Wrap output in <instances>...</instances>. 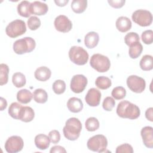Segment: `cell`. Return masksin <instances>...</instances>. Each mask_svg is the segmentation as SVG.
Segmentation results:
<instances>
[{"instance_id":"obj_1","label":"cell","mask_w":153,"mask_h":153,"mask_svg":"<svg viewBox=\"0 0 153 153\" xmlns=\"http://www.w3.org/2000/svg\"><path fill=\"white\" fill-rule=\"evenodd\" d=\"M117 115L123 118L134 120L137 118L140 114L139 108L127 100L120 102L117 108Z\"/></svg>"},{"instance_id":"obj_2","label":"cell","mask_w":153,"mask_h":153,"mask_svg":"<svg viewBox=\"0 0 153 153\" xmlns=\"http://www.w3.org/2000/svg\"><path fill=\"white\" fill-rule=\"evenodd\" d=\"M81 130L82 124L81 121L75 117H72L66 121L63 132L67 139L75 140L79 137Z\"/></svg>"},{"instance_id":"obj_3","label":"cell","mask_w":153,"mask_h":153,"mask_svg":"<svg viewBox=\"0 0 153 153\" xmlns=\"http://www.w3.org/2000/svg\"><path fill=\"white\" fill-rule=\"evenodd\" d=\"M36 47L35 41L31 37H25L16 40L13 44V50L17 54L32 51Z\"/></svg>"},{"instance_id":"obj_4","label":"cell","mask_w":153,"mask_h":153,"mask_svg":"<svg viewBox=\"0 0 153 153\" xmlns=\"http://www.w3.org/2000/svg\"><path fill=\"white\" fill-rule=\"evenodd\" d=\"M69 57L74 63L77 65H84L88 62V54L81 47L72 46L69 51Z\"/></svg>"},{"instance_id":"obj_5","label":"cell","mask_w":153,"mask_h":153,"mask_svg":"<svg viewBox=\"0 0 153 153\" xmlns=\"http://www.w3.org/2000/svg\"><path fill=\"white\" fill-rule=\"evenodd\" d=\"M90 66L99 72L108 71L111 66V62L107 56L100 54H93L90 60Z\"/></svg>"},{"instance_id":"obj_6","label":"cell","mask_w":153,"mask_h":153,"mask_svg":"<svg viewBox=\"0 0 153 153\" xmlns=\"http://www.w3.org/2000/svg\"><path fill=\"white\" fill-rule=\"evenodd\" d=\"M88 149L97 152L105 151L108 146L106 137L103 134H97L90 137L87 143Z\"/></svg>"},{"instance_id":"obj_7","label":"cell","mask_w":153,"mask_h":153,"mask_svg":"<svg viewBox=\"0 0 153 153\" xmlns=\"http://www.w3.org/2000/svg\"><path fill=\"white\" fill-rule=\"evenodd\" d=\"M26 31L25 22L22 20L17 19L10 22L5 28L7 35L10 38H14L25 33Z\"/></svg>"},{"instance_id":"obj_8","label":"cell","mask_w":153,"mask_h":153,"mask_svg":"<svg viewBox=\"0 0 153 153\" xmlns=\"http://www.w3.org/2000/svg\"><path fill=\"white\" fill-rule=\"evenodd\" d=\"M133 21L140 26L145 27L151 25L152 22L151 13L146 10H136L131 16Z\"/></svg>"},{"instance_id":"obj_9","label":"cell","mask_w":153,"mask_h":153,"mask_svg":"<svg viewBox=\"0 0 153 153\" xmlns=\"http://www.w3.org/2000/svg\"><path fill=\"white\" fill-rule=\"evenodd\" d=\"M23 139L19 136H12L7 139L5 143V149L8 153H16L23 148Z\"/></svg>"},{"instance_id":"obj_10","label":"cell","mask_w":153,"mask_h":153,"mask_svg":"<svg viewBox=\"0 0 153 153\" xmlns=\"http://www.w3.org/2000/svg\"><path fill=\"white\" fill-rule=\"evenodd\" d=\"M127 87L136 93H142L146 87V82L143 78L137 75H130L127 78Z\"/></svg>"},{"instance_id":"obj_11","label":"cell","mask_w":153,"mask_h":153,"mask_svg":"<svg viewBox=\"0 0 153 153\" xmlns=\"http://www.w3.org/2000/svg\"><path fill=\"white\" fill-rule=\"evenodd\" d=\"M87 82V79L84 75L81 74L75 75L71 79L70 87L73 92L80 93L84 90Z\"/></svg>"},{"instance_id":"obj_12","label":"cell","mask_w":153,"mask_h":153,"mask_svg":"<svg viewBox=\"0 0 153 153\" xmlns=\"http://www.w3.org/2000/svg\"><path fill=\"white\" fill-rule=\"evenodd\" d=\"M54 25L57 30L63 33L69 32L72 27V22L65 15H60L56 17L54 22Z\"/></svg>"},{"instance_id":"obj_13","label":"cell","mask_w":153,"mask_h":153,"mask_svg":"<svg viewBox=\"0 0 153 153\" xmlns=\"http://www.w3.org/2000/svg\"><path fill=\"white\" fill-rule=\"evenodd\" d=\"M101 99L100 91L95 88H91L88 90L85 97L86 103L90 106H97L99 105Z\"/></svg>"},{"instance_id":"obj_14","label":"cell","mask_w":153,"mask_h":153,"mask_svg":"<svg viewBox=\"0 0 153 153\" xmlns=\"http://www.w3.org/2000/svg\"><path fill=\"white\" fill-rule=\"evenodd\" d=\"M140 134L145 146L148 148H153V128L151 126H146L142 128Z\"/></svg>"},{"instance_id":"obj_15","label":"cell","mask_w":153,"mask_h":153,"mask_svg":"<svg viewBox=\"0 0 153 153\" xmlns=\"http://www.w3.org/2000/svg\"><path fill=\"white\" fill-rule=\"evenodd\" d=\"M48 10V5L44 2L36 1L30 3L31 14L38 16H42L45 14Z\"/></svg>"},{"instance_id":"obj_16","label":"cell","mask_w":153,"mask_h":153,"mask_svg":"<svg viewBox=\"0 0 153 153\" xmlns=\"http://www.w3.org/2000/svg\"><path fill=\"white\" fill-rule=\"evenodd\" d=\"M117 29L121 32H126L131 27V20L127 17L121 16L117 19L115 22Z\"/></svg>"},{"instance_id":"obj_17","label":"cell","mask_w":153,"mask_h":153,"mask_svg":"<svg viewBox=\"0 0 153 153\" xmlns=\"http://www.w3.org/2000/svg\"><path fill=\"white\" fill-rule=\"evenodd\" d=\"M67 107L71 112L78 113L82 110L83 103L80 99L73 97L68 100L67 102Z\"/></svg>"},{"instance_id":"obj_18","label":"cell","mask_w":153,"mask_h":153,"mask_svg":"<svg viewBox=\"0 0 153 153\" xmlns=\"http://www.w3.org/2000/svg\"><path fill=\"white\" fill-rule=\"evenodd\" d=\"M34 142L38 149L45 150L49 147L51 141L48 136L44 134H39L35 136Z\"/></svg>"},{"instance_id":"obj_19","label":"cell","mask_w":153,"mask_h":153,"mask_svg":"<svg viewBox=\"0 0 153 153\" xmlns=\"http://www.w3.org/2000/svg\"><path fill=\"white\" fill-rule=\"evenodd\" d=\"M99 41V34L96 32H90L87 33L84 38L85 45L88 48H94Z\"/></svg>"},{"instance_id":"obj_20","label":"cell","mask_w":153,"mask_h":153,"mask_svg":"<svg viewBox=\"0 0 153 153\" xmlns=\"http://www.w3.org/2000/svg\"><path fill=\"white\" fill-rule=\"evenodd\" d=\"M51 75L50 69L46 66H41L36 69L34 73L35 78L40 81L48 80Z\"/></svg>"},{"instance_id":"obj_21","label":"cell","mask_w":153,"mask_h":153,"mask_svg":"<svg viewBox=\"0 0 153 153\" xmlns=\"http://www.w3.org/2000/svg\"><path fill=\"white\" fill-rule=\"evenodd\" d=\"M34 117L35 112L32 108L29 106H22L19 115L20 120L25 123H28L32 121Z\"/></svg>"},{"instance_id":"obj_22","label":"cell","mask_w":153,"mask_h":153,"mask_svg":"<svg viewBox=\"0 0 153 153\" xmlns=\"http://www.w3.org/2000/svg\"><path fill=\"white\" fill-rule=\"evenodd\" d=\"M19 14L24 17H29L31 15L30 3L27 1H23L17 5Z\"/></svg>"},{"instance_id":"obj_23","label":"cell","mask_w":153,"mask_h":153,"mask_svg":"<svg viewBox=\"0 0 153 153\" xmlns=\"http://www.w3.org/2000/svg\"><path fill=\"white\" fill-rule=\"evenodd\" d=\"M33 97L32 93L27 89H22L19 90L17 93V100L23 104H27L29 103Z\"/></svg>"},{"instance_id":"obj_24","label":"cell","mask_w":153,"mask_h":153,"mask_svg":"<svg viewBox=\"0 0 153 153\" xmlns=\"http://www.w3.org/2000/svg\"><path fill=\"white\" fill-rule=\"evenodd\" d=\"M71 8L75 13H83L87 7V0H74L72 1L71 5Z\"/></svg>"},{"instance_id":"obj_25","label":"cell","mask_w":153,"mask_h":153,"mask_svg":"<svg viewBox=\"0 0 153 153\" xmlns=\"http://www.w3.org/2000/svg\"><path fill=\"white\" fill-rule=\"evenodd\" d=\"M139 65L140 68L145 71H148L153 68V58L151 55L146 54L140 60Z\"/></svg>"},{"instance_id":"obj_26","label":"cell","mask_w":153,"mask_h":153,"mask_svg":"<svg viewBox=\"0 0 153 153\" xmlns=\"http://www.w3.org/2000/svg\"><path fill=\"white\" fill-rule=\"evenodd\" d=\"M34 100L38 103H44L48 99V94L46 91L42 88H37L33 93Z\"/></svg>"},{"instance_id":"obj_27","label":"cell","mask_w":153,"mask_h":153,"mask_svg":"<svg viewBox=\"0 0 153 153\" xmlns=\"http://www.w3.org/2000/svg\"><path fill=\"white\" fill-rule=\"evenodd\" d=\"M129 47L128 54L131 59H136L140 56L143 50V46L140 42H137Z\"/></svg>"},{"instance_id":"obj_28","label":"cell","mask_w":153,"mask_h":153,"mask_svg":"<svg viewBox=\"0 0 153 153\" xmlns=\"http://www.w3.org/2000/svg\"><path fill=\"white\" fill-rule=\"evenodd\" d=\"M95 84L97 88L102 90H106L111 86V80L106 76H98L95 81Z\"/></svg>"},{"instance_id":"obj_29","label":"cell","mask_w":153,"mask_h":153,"mask_svg":"<svg viewBox=\"0 0 153 153\" xmlns=\"http://www.w3.org/2000/svg\"><path fill=\"white\" fill-rule=\"evenodd\" d=\"M12 82L15 87L20 88L26 84V78L24 74L21 72H16L13 75Z\"/></svg>"},{"instance_id":"obj_30","label":"cell","mask_w":153,"mask_h":153,"mask_svg":"<svg viewBox=\"0 0 153 153\" xmlns=\"http://www.w3.org/2000/svg\"><path fill=\"white\" fill-rule=\"evenodd\" d=\"M22 106L17 102L12 103L8 108V114L13 118L19 120V115Z\"/></svg>"},{"instance_id":"obj_31","label":"cell","mask_w":153,"mask_h":153,"mask_svg":"<svg viewBox=\"0 0 153 153\" xmlns=\"http://www.w3.org/2000/svg\"><path fill=\"white\" fill-rule=\"evenodd\" d=\"M8 72L9 68L4 63L0 65V85H2L6 84L8 80Z\"/></svg>"},{"instance_id":"obj_32","label":"cell","mask_w":153,"mask_h":153,"mask_svg":"<svg viewBox=\"0 0 153 153\" xmlns=\"http://www.w3.org/2000/svg\"><path fill=\"white\" fill-rule=\"evenodd\" d=\"M86 130L88 131H94L99 127V122L95 117H89L85 123Z\"/></svg>"},{"instance_id":"obj_33","label":"cell","mask_w":153,"mask_h":153,"mask_svg":"<svg viewBox=\"0 0 153 153\" xmlns=\"http://www.w3.org/2000/svg\"><path fill=\"white\" fill-rule=\"evenodd\" d=\"M53 91L57 94L63 93L66 90V84L64 81L61 79L56 80L53 84Z\"/></svg>"},{"instance_id":"obj_34","label":"cell","mask_w":153,"mask_h":153,"mask_svg":"<svg viewBox=\"0 0 153 153\" xmlns=\"http://www.w3.org/2000/svg\"><path fill=\"white\" fill-rule=\"evenodd\" d=\"M111 94L116 100L123 99L126 95V90L123 87L118 86L113 88Z\"/></svg>"},{"instance_id":"obj_35","label":"cell","mask_w":153,"mask_h":153,"mask_svg":"<svg viewBox=\"0 0 153 153\" xmlns=\"http://www.w3.org/2000/svg\"><path fill=\"white\" fill-rule=\"evenodd\" d=\"M140 38L139 35L133 32H131L126 34V35L124 37V42L126 44V45L130 46L131 45L137 42H139Z\"/></svg>"},{"instance_id":"obj_36","label":"cell","mask_w":153,"mask_h":153,"mask_svg":"<svg viewBox=\"0 0 153 153\" xmlns=\"http://www.w3.org/2000/svg\"><path fill=\"white\" fill-rule=\"evenodd\" d=\"M27 23L29 29H30L31 30H35L40 27L41 20L36 16H31L27 20Z\"/></svg>"},{"instance_id":"obj_37","label":"cell","mask_w":153,"mask_h":153,"mask_svg":"<svg viewBox=\"0 0 153 153\" xmlns=\"http://www.w3.org/2000/svg\"><path fill=\"white\" fill-rule=\"evenodd\" d=\"M115 102L112 97H106L103 101L102 106L103 108L107 111H111L115 106Z\"/></svg>"},{"instance_id":"obj_38","label":"cell","mask_w":153,"mask_h":153,"mask_svg":"<svg viewBox=\"0 0 153 153\" xmlns=\"http://www.w3.org/2000/svg\"><path fill=\"white\" fill-rule=\"evenodd\" d=\"M142 40L145 44H151L153 42V31L146 30L142 32Z\"/></svg>"},{"instance_id":"obj_39","label":"cell","mask_w":153,"mask_h":153,"mask_svg":"<svg viewBox=\"0 0 153 153\" xmlns=\"http://www.w3.org/2000/svg\"><path fill=\"white\" fill-rule=\"evenodd\" d=\"M116 153H122V152H127V153H133V149L132 146L128 143H124L117 146Z\"/></svg>"},{"instance_id":"obj_40","label":"cell","mask_w":153,"mask_h":153,"mask_svg":"<svg viewBox=\"0 0 153 153\" xmlns=\"http://www.w3.org/2000/svg\"><path fill=\"white\" fill-rule=\"evenodd\" d=\"M48 137L51 142L53 143H57L60 140V134L58 130H53L49 132Z\"/></svg>"},{"instance_id":"obj_41","label":"cell","mask_w":153,"mask_h":153,"mask_svg":"<svg viewBox=\"0 0 153 153\" xmlns=\"http://www.w3.org/2000/svg\"><path fill=\"white\" fill-rule=\"evenodd\" d=\"M108 2L111 7L115 8H121L124 5L126 1L125 0H118V1L108 0Z\"/></svg>"},{"instance_id":"obj_42","label":"cell","mask_w":153,"mask_h":153,"mask_svg":"<svg viewBox=\"0 0 153 153\" xmlns=\"http://www.w3.org/2000/svg\"><path fill=\"white\" fill-rule=\"evenodd\" d=\"M50 152V153H54V152H62V153L64 152V153H65V152H66V151L63 147L57 145V146H53L51 148Z\"/></svg>"},{"instance_id":"obj_43","label":"cell","mask_w":153,"mask_h":153,"mask_svg":"<svg viewBox=\"0 0 153 153\" xmlns=\"http://www.w3.org/2000/svg\"><path fill=\"white\" fill-rule=\"evenodd\" d=\"M152 108H149L147 109L145 112V117L147 120H149L150 121H153V117H152Z\"/></svg>"},{"instance_id":"obj_44","label":"cell","mask_w":153,"mask_h":153,"mask_svg":"<svg viewBox=\"0 0 153 153\" xmlns=\"http://www.w3.org/2000/svg\"><path fill=\"white\" fill-rule=\"evenodd\" d=\"M7 106V100L3 98L2 97H1V111H3L5 109Z\"/></svg>"},{"instance_id":"obj_45","label":"cell","mask_w":153,"mask_h":153,"mask_svg":"<svg viewBox=\"0 0 153 153\" xmlns=\"http://www.w3.org/2000/svg\"><path fill=\"white\" fill-rule=\"evenodd\" d=\"M69 2L68 0H64V1H54V2L57 4V5L59 7H63L65 6L66 4Z\"/></svg>"}]
</instances>
